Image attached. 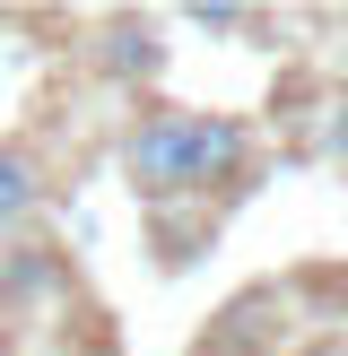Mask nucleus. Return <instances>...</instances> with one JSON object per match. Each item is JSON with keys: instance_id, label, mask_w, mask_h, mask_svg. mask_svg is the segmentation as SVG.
<instances>
[{"instance_id": "nucleus-1", "label": "nucleus", "mask_w": 348, "mask_h": 356, "mask_svg": "<svg viewBox=\"0 0 348 356\" xmlns=\"http://www.w3.org/2000/svg\"><path fill=\"white\" fill-rule=\"evenodd\" d=\"M253 156V122L244 113H191V104H148L122 131V183L148 209L209 200L218 183H235Z\"/></svg>"}, {"instance_id": "nucleus-2", "label": "nucleus", "mask_w": 348, "mask_h": 356, "mask_svg": "<svg viewBox=\"0 0 348 356\" xmlns=\"http://www.w3.org/2000/svg\"><path fill=\"white\" fill-rule=\"evenodd\" d=\"M96 70L122 79V87H148L166 70V26L157 17H104L96 26Z\"/></svg>"}, {"instance_id": "nucleus-3", "label": "nucleus", "mask_w": 348, "mask_h": 356, "mask_svg": "<svg viewBox=\"0 0 348 356\" xmlns=\"http://www.w3.org/2000/svg\"><path fill=\"white\" fill-rule=\"evenodd\" d=\"M44 200H52V183L35 165V148H0V252L26 243V226L44 218Z\"/></svg>"}, {"instance_id": "nucleus-4", "label": "nucleus", "mask_w": 348, "mask_h": 356, "mask_svg": "<svg viewBox=\"0 0 348 356\" xmlns=\"http://www.w3.org/2000/svg\"><path fill=\"white\" fill-rule=\"evenodd\" d=\"M52 287H70V261L52 252V243H9V252H0V313L35 305V296H52Z\"/></svg>"}, {"instance_id": "nucleus-5", "label": "nucleus", "mask_w": 348, "mask_h": 356, "mask_svg": "<svg viewBox=\"0 0 348 356\" xmlns=\"http://www.w3.org/2000/svg\"><path fill=\"white\" fill-rule=\"evenodd\" d=\"M200 35H253V9H191Z\"/></svg>"}, {"instance_id": "nucleus-6", "label": "nucleus", "mask_w": 348, "mask_h": 356, "mask_svg": "<svg viewBox=\"0 0 348 356\" xmlns=\"http://www.w3.org/2000/svg\"><path fill=\"white\" fill-rule=\"evenodd\" d=\"M331 156H340V165H348V122H340V139H331Z\"/></svg>"}]
</instances>
